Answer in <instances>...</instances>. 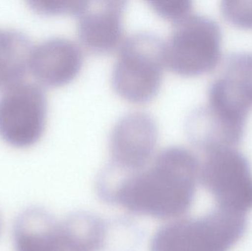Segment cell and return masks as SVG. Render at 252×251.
Returning <instances> with one entry per match:
<instances>
[{"label": "cell", "mask_w": 252, "mask_h": 251, "mask_svg": "<svg viewBox=\"0 0 252 251\" xmlns=\"http://www.w3.org/2000/svg\"><path fill=\"white\" fill-rule=\"evenodd\" d=\"M198 158L188 149L167 147L146 169L124 181L117 198L126 209L158 218L185 213L192 205L199 178Z\"/></svg>", "instance_id": "6da1fadb"}, {"label": "cell", "mask_w": 252, "mask_h": 251, "mask_svg": "<svg viewBox=\"0 0 252 251\" xmlns=\"http://www.w3.org/2000/svg\"><path fill=\"white\" fill-rule=\"evenodd\" d=\"M164 66V43L160 37L148 31L136 32L120 47L112 72L114 89L130 103H148L159 91Z\"/></svg>", "instance_id": "7a4b0ae2"}, {"label": "cell", "mask_w": 252, "mask_h": 251, "mask_svg": "<svg viewBox=\"0 0 252 251\" xmlns=\"http://www.w3.org/2000/svg\"><path fill=\"white\" fill-rule=\"evenodd\" d=\"M247 228L245 214L218 208L201 218L166 225L154 237L152 251H229Z\"/></svg>", "instance_id": "3957f363"}, {"label": "cell", "mask_w": 252, "mask_h": 251, "mask_svg": "<svg viewBox=\"0 0 252 251\" xmlns=\"http://www.w3.org/2000/svg\"><path fill=\"white\" fill-rule=\"evenodd\" d=\"M221 43V31L213 19L191 13L175 25L164 43L166 66L182 76L208 73L220 63Z\"/></svg>", "instance_id": "277c9868"}, {"label": "cell", "mask_w": 252, "mask_h": 251, "mask_svg": "<svg viewBox=\"0 0 252 251\" xmlns=\"http://www.w3.org/2000/svg\"><path fill=\"white\" fill-rule=\"evenodd\" d=\"M57 223L38 209L27 211L16 222L15 251H93L100 229L88 220Z\"/></svg>", "instance_id": "5b68a950"}, {"label": "cell", "mask_w": 252, "mask_h": 251, "mask_svg": "<svg viewBox=\"0 0 252 251\" xmlns=\"http://www.w3.org/2000/svg\"><path fill=\"white\" fill-rule=\"evenodd\" d=\"M205 153L199 178L219 207L241 214L251 210L252 172L245 156L235 147Z\"/></svg>", "instance_id": "8992f818"}, {"label": "cell", "mask_w": 252, "mask_h": 251, "mask_svg": "<svg viewBox=\"0 0 252 251\" xmlns=\"http://www.w3.org/2000/svg\"><path fill=\"white\" fill-rule=\"evenodd\" d=\"M47 113L43 88L32 83H19L0 97V137L13 147H30L42 136Z\"/></svg>", "instance_id": "52a82bcc"}, {"label": "cell", "mask_w": 252, "mask_h": 251, "mask_svg": "<svg viewBox=\"0 0 252 251\" xmlns=\"http://www.w3.org/2000/svg\"><path fill=\"white\" fill-rule=\"evenodd\" d=\"M158 127L153 116L142 112L124 115L112 128L109 147L116 167L138 171L148 164L158 140Z\"/></svg>", "instance_id": "ba28073f"}, {"label": "cell", "mask_w": 252, "mask_h": 251, "mask_svg": "<svg viewBox=\"0 0 252 251\" xmlns=\"http://www.w3.org/2000/svg\"><path fill=\"white\" fill-rule=\"evenodd\" d=\"M208 100L238 119L247 120L252 109V53L228 58L221 74L212 83Z\"/></svg>", "instance_id": "9c48e42d"}, {"label": "cell", "mask_w": 252, "mask_h": 251, "mask_svg": "<svg viewBox=\"0 0 252 251\" xmlns=\"http://www.w3.org/2000/svg\"><path fill=\"white\" fill-rule=\"evenodd\" d=\"M126 1H88L78 16V37L84 47L97 54L113 51L124 35Z\"/></svg>", "instance_id": "30bf717a"}, {"label": "cell", "mask_w": 252, "mask_h": 251, "mask_svg": "<svg viewBox=\"0 0 252 251\" xmlns=\"http://www.w3.org/2000/svg\"><path fill=\"white\" fill-rule=\"evenodd\" d=\"M84 62L79 46L62 37L48 38L34 47L30 70L37 81L48 87H60L73 81Z\"/></svg>", "instance_id": "8fae6325"}, {"label": "cell", "mask_w": 252, "mask_h": 251, "mask_svg": "<svg viewBox=\"0 0 252 251\" xmlns=\"http://www.w3.org/2000/svg\"><path fill=\"white\" fill-rule=\"evenodd\" d=\"M33 48L24 32L0 29V89L4 91L22 82L30 69Z\"/></svg>", "instance_id": "7c38bea8"}, {"label": "cell", "mask_w": 252, "mask_h": 251, "mask_svg": "<svg viewBox=\"0 0 252 251\" xmlns=\"http://www.w3.org/2000/svg\"><path fill=\"white\" fill-rule=\"evenodd\" d=\"M87 1L70 0H41L28 1L35 13L45 16L70 14L78 16L87 6Z\"/></svg>", "instance_id": "4fadbf2b"}, {"label": "cell", "mask_w": 252, "mask_h": 251, "mask_svg": "<svg viewBox=\"0 0 252 251\" xmlns=\"http://www.w3.org/2000/svg\"><path fill=\"white\" fill-rule=\"evenodd\" d=\"M148 3L158 16L174 25L189 16L192 8V1L186 0H160Z\"/></svg>", "instance_id": "5bb4252c"}, {"label": "cell", "mask_w": 252, "mask_h": 251, "mask_svg": "<svg viewBox=\"0 0 252 251\" xmlns=\"http://www.w3.org/2000/svg\"><path fill=\"white\" fill-rule=\"evenodd\" d=\"M220 7L228 22L242 29H252V1H225Z\"/></svg>", "instance_id": "9a60e30c"}]
</instances>
